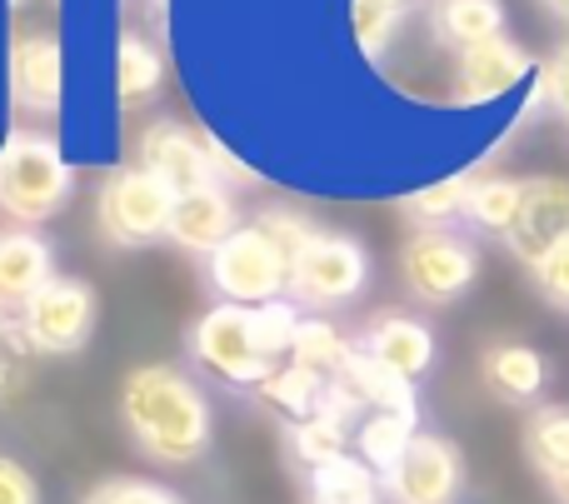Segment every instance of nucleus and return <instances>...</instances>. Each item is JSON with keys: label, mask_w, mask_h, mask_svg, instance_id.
Segmentation results:
<instances>
[{"label": "nucleus", "mask_w": 569, "mask_h": 504, "mask_svg": "<svg viewBox=\"0 0 569 504\" xmlns=\"http://www.w3.org/2000/svg\"><path fill=\"white\" fill-rule=\"evenodd\" d=\"M120 420L140 455L156 465H196L210 450L216 415L210 400L180 365H136L120 385Z\"/></svg>", "instance_id": "obj_1"}, {"label": "nucleus", "mask_w": 569, "mask_h": 504, "mask_svg": "<svg viewBox=\"0 0 569 504\" xmlns=\"http://www.w3.org/2000/svg\"><path fill=\"white\" fill-rule=\"evenodd\" d=\"M300 310L290 300L276 305H210L190 330V355L196 365H206L210 375H220L226 385H266L270 375L290 360L295 335H300Z\"/></svg>", "instance_id": "obj_2"}, {"label": "nucleus", "mask_w": 569, "mask_h": 504, "mask_svg": "<svg viewBox=\"0 0 569 504\" xmlns=\"http://www.w3.org/2000/svg\"><path fill=\"white\" fill-rule=\"evenodd\" d=\"M70 190H76V170L50 135H10L0 145V210L26 230L60 215Z\"/></svg>", "instance_id": "obj_3"}, {"label": "nucleus", "mask_w": 569, "mask_h": 504, "mask_svg": "<svg viewBox=\"0 0 569 504\" xmlns=\"http://www.w3.org/2000/svg\"><path fill=\"white\" fill-rule=\"evenodd\" d=\"M210 285L226 305H276L290 295V260L260 225H240L216 255L206 260Z\"/></svg>", "instance_id": "obj_4"}, {"label": "nucleus", "mask_w": 569, "mask_h": 504, "mask_svg": "<svg viewBox=\"0 0 569 504\" xmlns=\"http://www.w3.org/2000/svg\"><path fill=\"white\" fill-rule=\"evenodd\" d=\"M16 325L36 355H76L96 335V290L76 275H56L20 305Z\"/></svg>", "instance_id": "obj_5"}, {"label": "nucleus", "mask_w": 569, "mask_h": 504, "mask_svg": "<svg viewBox=\"0 0 569 504\" xmlns=\"http://www.w3.org/2000/svg\"><path fill=\"white\" fill-rule=\"evenodd\" d=\"M100 230H106L116 245L140 250L150 240L170 235V210H176V195L160 185L150 170L126 165V170H110L106 185H100Z\"/></svg>", "instance_id": "obj_6"}, {"label": "nucleus", "mask_w": 569, "mask_h": 504, "mask_svg": "<svg viewBox=\"0 0 569 504\" xmlns=\"http://www.w3.org/2000/svg\"><path fill=\"white\" fill-rule=\"evenodd\" d=\"M480 275V255L455 230H415L400 245V280L420 305H450Z\"/></svg>", "instance_id": "obj_7"}, {"label": "nucleus", "mask_w": 569, "mask_h": 504, "mask_svg": "<svg viewBox=\"0 0 569 504\" xmlns=\"http://www.w3.org/2000/svg\"><path fill=\"white\" fill-rule=\"evenodd\" d=\"M365 280H370V255L360 250V240L320 230L290 270V300L310 310H330L360 295Z\"/></svg>", "instance_id": "obj_8"}, {"label": "nucleus", "mask_w": 569, "mask_h": 504, "mask_svg": "<svg viewBox=\"0 0 569 504\" xmlns=\"http://www.w3.org/2000/svg\"><path fill=\"white\" fill-rule=\"evenodd\" d=\"M380 485H385V495H390V504H460V495H465L460 445L420 430V435L410 440V450L380 475Z\"/></svg>", "instance_id": "obj_9"}, {"label": "nucleus", "mask_w": 569, "mask_h": 504, "mask_svg": "<svg viewBox=\"0 0 569 504\" xmlns=\"http://www.w3.org/2000/svg\"><path fill=\"white\" fill-rule=\"evenodd\" d=\"M140 170H150L170 195H190V190L220 185V170L206 145V130L190 135L176 120H156V125L140 135Z\"/></svg>", "instance_id": "obj_10"}, {"label": "nucleus", "mask_w": 569, "mask_h": 504, "mask_svg": "<svg viewBox=\"0 0 569 504\" xmlns=\"http://www.w3.org/2000/svg\"><path fill=\"white\" fill-rule=\"evenodd\" d=\"M530 70H535V60L520 40H510V36L485 40V46L465 50V56L455 60L450 95H455V105H495V100H505L510 90H520Z\"/></svg>", "instance_id": "obj_11"}, {"label": "nucleus", "mask_w": 569, "mask_h": 504, "mask_svg": "<svg viewBox=\"0 0 569 504\" xmlns=\"http://www.w3.org/2000/svg\"><path fill=\"white\" fill-rule=\"evenodd\" d=\"M569 235V180L565 175H535L525 180V205H520V220L510 225L505 245L520 265H540L550 255L555 240Z\"/></svg>", "instance_id": "obj_12"}, {"label": "nucleus", "mask_w": 569, "mask_h": 504, "mask_svg": "<svg viewBox=\"0 0 569 504\" xmlns=\"http://www.w3.org/2000/svg\"><path fill=\"white\" fill-rule=\"evenodd\" d=\"M10 95L30 115H56L66 95V50L56 36H20L10 50Z\"/></svg>", "instance_id": "obj_13"}, {"label": "nucleus", "mask_w": 569, "mask_h": 504, "mask_svg": "<svg viewBox=\"0 0 569 504\" xmlns=\"http://www.w3.org/2000/svg\"><path fill=\"white\" fill-rule=\"evenodd\" d=\"M360 350L375 360V365H385L390 375L400 380H420L430 375L435 365V335L425 320L415 315H400V310H385V315H375L370 325L360 330Z\"/></svg>", "instance_id": "obj_14"}, {"label": "nucleus", "mask_w": 569, "mask_h": 504, "mask_svg": "<svg viewBox=\"0 0 569 504\" xmlns=\"http://www.w3.org/2000/svg\"><path fill=\"white\" fill-rule=\"evenodd\" d=\"M240 230V210L230 200L226 185H206L190 190V195H176V210H170V240L190 255H216L230 235Z\"/></svg>", "instance_id": "obj_15"}, {"label": "nucleus", "mask_w": 569, "mask_h": 504, "mask_svg": "<svg viewBox=\"0 0 569 504\" xmlns=\"http://www.w3.org/2000/svg\"><path fill=\"white\" fill-rule=\"evenodd\" d=\"M480 380L495 400L505 405H535L550 385V360L525 340H500L480 355Z\"/></svg>", "instance_id": "obj_16"}, {"label": "nucleus", "mask_w": 569, "mask_h": 504, "mask_svg": "<svg viewBox=\"0 0 569 504\" xmlns=\"http://www.w3.org/2000/svg\"><path fill=\"white\" fill-rule=\"evenodd\" d=\"M525 455L555 504H569V405H540L525 425Z\"/></svg>", "instance_id": "obj_17"}, {"label": "nucleus", "mask_w": 569, "mask_h": 504, "mask_svg": "<svg viewBox=\"0 0 569 504\" xmlns=\"http://www.w3.org/2000/svg\"><path fill=\"white\" fill-rule=\"evenodd\" d=\"M56 280L50 245L36 230H0V305H26L40 285Z\"/></svg>", "instance_id": "obj_18"}, {"label": "nucleus", "mask_w": 569, "mask_h": 504, "mask_svg": "<svg viewBox=\"0 0 569 504\" xmlns=\"http://www.w3.org/2000/svg\"><path fill=\"white\" fill-rule=\"evenodd\" d=\"M430 30L440 46L465 56L505 36V0H430Z\"/></svg>", "instance_id": "obj_19"}, {"label": "nucleus", "mask_w": 569, "mask_h": 504, "mask_svg": "<svg viewBox=\"0 0 569 504\" xmlns=\"http://www.w3.org/2000/svg\"><path fill=\"white\" fill-rule=\"evenodd\" d=\"M256 395H260V405H266L270 415L284 420V430L305 425V420H315L325 405H330V385H325V380H315L310 370L290 365V360H284L266 385H256Z\"/></svg>", "instance_id": "obj_20"}, {"label": "nucleus", "mask_w": 569, "mask_h": 504, "mask_svg": "<svg viewBox=\"0 0 569 504\" xmlns=\"http://www.w3.org/2000/svg\"><path fill=\"white\" fill-rule=\"evenodd\" d=\"M290 455H295V465H300L305 475H315V470L355 455V420L340 415L335 405H325L315 420H305V425L290 430Z\"/></svg>", "instance_id": "obj_21"}, {"label": "nucleus", "mask_w": 569, "mask_h": 504, "mask_svg": "<svg viewBox=\"0 0 569 504\" xmlns=\"http://www.w3.org/2000/svg\"><path fill=\"white\" fill-rule=\"evenodd\" d=\"M415 435H420V415H410V410H375V415H365L360 425H355V455H360L375 475H385V470L410 450Z\"/></svg>", "instance_id": "obj_22"}, {"label": "nucleus", "mask_w": 569, "mask_h": 504, "mask_svg": "<svg viewBox=\"0 0 569 504\" xmlns=\"http://www.w3.org/2000/svg\"><path fill=\"white\" fill-rule=\"evenodd\" d=\"M355 350H360V340L340 335V330H335L330 320H320V315H305L300 320V335H295V350H290V365L310 370L315 380H325V385H330V380L355 360Z\"/></svg>", "instance_id": "obj_23"}, {"label": "nucleus", "mask_w": 569, "mask_h": 504, "mask_svg": "<svg viewBox=\"0 0 569 504\" xmlns=\"http://www.w3.org/2000/svg\"><path fill=\"white\" fill-rule=\"evenodd\" d=\"M160 85H166V65H160L156 46L140 36H120L116 40V95L126 110L146 105V100L160 95Z\"/></svg>", "instance_id": "obj_24"}, {"label": "nucleus", "mask_w": 569, "mask_h": 504, "mask_svg": "<svg viewBox=\"0 0 569 504\" xmlns=\"http://www.w3.org/2000/svg\"><path fill=\"white\" fill-rule=\"evenodd\" d=\"M385 495L380 475L360 455H345L310 475V504H375Z\"/></svg>", "instance_id": "obj_25"}, {"label": "nucleus", "mask_w": 569, "mask_h": 504, "mask_svg": "<svg viewBox=\"0 0 569 504\" xmlns=\"http://www.w3.org/2000/svg\"><path fill=\"white\" fill-rule=\"evenodd\" d=\"M470 190H475L470 175H445V180H435V185H425V190H410V195L400 200V210L420 230H450V220H465Z\"/></svg>", "instance_id": "obj_26"}, {"label": "nucleus", "mask_w": 569, "mask_h": 504, "mask_svg": "<svg viewBox=\"0 0 569 504\" xmlns=\"http://www.w3.org/2000/svg\"><path fill=\"white\" fill-rule=\"evenodd\" d=\"M520 205H525V180H505V175H490V180H475L470 190V205H465V220L475 230H490V235H510V225L520 220Z\"/></svg>", "instance_id": "obj_27"}, {"label": "nucleus", "mask_w": 569, "mask_h": 504, "mask_svg": "<svg viewBox=\"0 0 569 504\" xmlns=\"http://www.w3.org/2000/svg\"><path fill=\"white\" fill-rule=\"evenodd\" d=\"M395 26H400L395 0H350V36L360 46V56H380L395 40Z\"/></svg>", "instance_id": "obj_28"}, {"label": "nucleus", "mask_w": 569, "mask_h": 504, "mask_svg": "<svg viewBox=\"0 0 569 504\" xmlns=\"http://www.w3.org/2000/svg\"><path fill=\"white\" fill-rule=\"evenodd\" d=\"M30 360H36V350H30L26 330L6 320V330H0V405H10L16 395H26Z\"/></svg>", "instance_id": "obj_29"}, {"label": "nucleus", "mask_w": 569, "mask_h": 504, "mask_svg": "<svg viewBox=\"0 0 569 504\" xmlns=\"http://www.w3.org/2000/svg\"><path fill=\"white\" fill-rule=\"evenodd\" d=\"M86 504H176V495L166 485H156V480L116 475V480H100L86 495Z\"/></svg>", "instance_id": "obj_30"}, {"label": "nucleus", "mask_w": 569, "mask_h": 504, "mask_svg": "<svg viewBox=\"0 0 569 504\" xmlns=\"http://www.w3.org/2000/svg\"><path fill=\"white\" fill-rule=\"evenodd\" d=\"M256 225L266 230V235L280 245V255L290 260V270H295V260H300V250L310 245L315 235H320V230H315L305 215H295V210H266V215H260Z\"/></svg>", "instance_id": "obj_31"}, {"label": "nucleus", "mask_w": 569, "mask_h": 504, "mask_svg": "<svg viewBox=\"0 0 569 504\" xmlns=\"http://www.w3.org/2000/svg\"><path fill=\"white\" fill-rule=\"evenodd\" d=\"M530 275H535V285L545 290V300H550V305L569 310V235H565V240H555L550 255H545L540 265L530 270Z\"/></svg>", "instance_id": "obj_32"}, {"label": "nucleus", "mask_w": 569, "mask_h": 504, "mask_svg": "<svg viewBox=\"0 0 569 504\" xmlns=\"http://www.w3.org/2000/svg\"><path fill=\"white\" fill-rule=\"evenodd\" d=\"M540 95L550 100V105L569 120V40H565L560 50H555L550 60H545V70H540Z\"/></svg>", "instance_id": "obj_33"}, {"label": "nucleus", "mask_w": 569, "mask_h": 504, "mask_svg": "<svg viewBox=\"0 0 569 504\" xmlns=\"http://www.w3.org/2000/svg\"><path fill=\"white\" fill-rule=\"evenodd\" d=\"M0 504H40L36 475L10 455H0Z\"/></svg>", "instance_id": "obj_34"}, {"label": "nucleus", "mask_w": 569, "mask_h": 504, "mask_svg": "<svg viewBox=\"0 0 569 504\" xmlns=\"http://www.w3.org/2000/svg\"><path fill=\"white\" fill-rule=\"evenodd\" d=\"M545 6H550L560 20H569V0H545Z\"/></svg>", "instance_id": "obj_35"}, {"label": "nucleus", "mask_w": 569, "mask_h": 504, "mask_svg": "<svg viewBox=\"0 0 569 504\" xmlns=\"http://www.w3.org/2000/svg\"><path fill=\"white\" fill-rule=\"evenodd\" d=\"M395 6H405V0H395Z\"/></svg>", "instance_id": "obj_36"}, {"label": "nucleus", "mask_w": 569, "mask_h": 504, "mask_svg": "<svg viewBox=\"0 0 569 504\" xmlns=\"http://www.w3.org/2000/svg\"><path fill=\"white\" fill-rule=\"evenodd\" d=\"M0 330H6V320H0Z\"/></svg>", "instance_id": "obj_37"}, {"label": "nucleus", "mask_w": 569, "mask_h": 504, "mask_svg": "<svg viewBox=\"0 0 569 504\" xmlns=\"http://www.w3.org/2000/svg\"><path fill=\"white\" fill-rule=\"evenodd\" d=\"M375 504H380V500H375Z\"/></svg>", "instance_id": "obj_38"}]
</instances>
